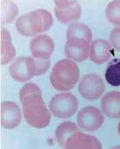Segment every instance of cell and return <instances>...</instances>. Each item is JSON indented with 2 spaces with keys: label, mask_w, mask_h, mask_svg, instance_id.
I'll return each instance as SVG.
<instances>
[{
  "label": "cell",
  "mask_w": 120,
  "mask_h": 149,
  "mask_svg": "<svg viewBox=\"0 0 120 149\" xmlns=\"http://www.w3.org/2000/svg\"><path fill=\"white\" fill-rule=\"evenodd\" d=\"M79 69L74 61L68 59L58 61L50 76L52 86L59 91H67L75 87L79 79Z\"/></svg>",
  "instance_id": "obj_3"
},
{
  "label": "cell",
  "mask_w": 120,
  "mask_h": 149,
  "mask_svg": "<svg viewBox=\"0 0 120 149\" xmlns=\"http://www.w3.org/2000/svg\"><path fill=\"white\" fill-rule=\"evenodd\" d=\"M49 107L52 113L59 119H67L73 116L78 107L77 97L71 93H60L53 96Z\"/></svg>",
  "instance_id": "obj_4"
},
{
  "label": "cell",
  "mask_w": 120,
  "mask_h": 149,
  "mask_svg": "<svg viewBox=\"0 0 120 149\" xmlns=\"http://www.w3.org/2000/svg\"><path fill=\"white\" fill-rule=\"evenodd\" d=\"M30 47L35 59H49L54 50V42L48 35L40 34L31 40Z\"/></svg>",
  "instance_id": "obj_10"
},
{
  "label": "cell",
  "mask_w": 120,
  "mask_h": 149,
  "mask_svg": "<svg viewBox=\"0 0 120 149\" xmlns=\"http://www.w3.org/2000/svg\"><path fill=\"white\" fill-rule=\"evenodd\" d=\"M55 14L60 23L72 24L81 16V7L75 1H54Z\"/></svg>",
  "instance_id": "obj_8"
},
{
  "label": "cell",
  "mask_w": 120,
  "mask_h": 149,
  "mask_svg": "<svg viewBox=\"0 0 120 149\" xmlns=\"http://www.w3.org/2000/svg\"><path fill=\"white\" fill-rule=\"evenodd\" d=\"M105 82L100 76L88 74L83 76L78 85V92L82 97L88 100L100 98L105 90Z\"/></svg>",
  "instance_id": "obj_5"
},
{
  "label": "cell",
  "mask_w": 120,
  "mask_h": 149,
  "mask_svg": "<svg viewBox=\"0 0 120 149\" xmlns=\"http://www.w3.org/2000/svg\"><path fill=\"white\" fill-rule=\"evenodd\" d=\"M89 43L82 38L67 39L65 47L66 56L78 63L86 61L90 55Z\"/></svg>",
  "instance_id": "obj_9"
},
{
  "label": "cell",
  "mask_w": 120,
  "mask_h": 149,
  "mask_svg": "<svg viewBox=\"0 0 120 149\" xmlns=\"http://www.w3.org/2000/svg\"><path fill=\"white\" fill-rule=\"evenodd\" d=\"M18 15L16 4L10 1H1V23L9 24L14 21Z\"/></svg>",
  "instance_id": "obj_18"
},
{
  "label": "cell",
  "mask_w": 120,
  "mask_h": 149,
  "mask_svg": "<svg viewBox=\"0 0 120 149\" xmlns=\"http://www.w3.org/2000/svg\"><path fill=\"white\" fill-rule=\"evenodd\" d=\"M101 107L105 114L112 119L120 118V92L110 91L102 98Z\"/></svg>",
  "instance_id": "obj_14"
},
{
  "label": "cell",
  "mask_w": 120,
  "mask_h": 149,
  "mask_svg": "<svg viewBox=\"0 0 120 149\" xmlns=\"http://www.w3.org/2000/svg\"><path fill=\"white\" fill-rule=\"evenodd\" d=\"M118 133H119V134L120 135V121H119V124H118Z\"/></svg>",
  "instance_id": "obj_23"
},
{
  "label": "cell",
  "mask_w": 120,
  "mask_h": 149,
  "mask_svg": "<svg viewBox=\"0 0 120 149\" xmlns=\"http://www.w3.org/2000/svg\"><path fill=\"white\" fill-rule=\"evenodd\" d=\"M77 119V124L81 129L87 132H93L101 127L105 118L99 109L87 106L80 111Z\"/></svg>",
  "instance_id": "obj_6"
},
{
  "label": "cell",
  "mask_w": 120,
  "mask_h": 149,
  "mask_svg": "<svg viewBox=\"0 0 120 149\" xmlns=\"http://www.w3.org/2000/svg\"><path fill=\"white\" fill-rule=\"evenodd\" d=\"M79 130L77 126L72 122L66 121L62 122L55 130V137L59 145L65 148L68 138L73 133Z\"/></svg>",
  "instance_id": "obj_16"
},
{
  "label": "cell",
  "mask_w": 120,
  "mask_h": 149,
  "mask_svg": "<svg viewBox=\"0 0 120 149\" xmlns=\"http://www.w3.org/2000/svg\"><path fill=\"white\" fill-rule=\"evenodd\" d=\"M112 51V45L109 42L104 39H96L90 46V59L98 64H104L110 59Z\"/></svg>",
  "instance_id": "obj_13"
},
{
  "label": "cell",
  "mask_w": 120,
  "mask_h": 149,
  "mask_svg": "<svg viewBox=\"0 0 120 149\" xmlns=\"http://www.w3.org/2000/svg\"><path fill=\"white\" fill-rule=\"evenodd\" d=\"M9 72L16 81H28L35 76V60L30 57H19L10 65Z\"/></svg>",
  "instance_id": "obj_7"
},
{
  "label": "cell",
  "mask_w": 120,
  "mask_h": 149,
  "mask_svg": "<svg viewBox=\"0 0 120 149\" xmlns=\"http://www.w3.org/2000/svg\"><path fill=\"white\" fill-rule=\"evenodd\" d=\"M52 24L51 13L45 9H38L20 16L16 21V27L23 36L30 37L46 31Z\"/></svg>",
  "instance_id": "obj_2"
},
{
  "label": "cell",
  "mask_w": 120,
  "mask_h": 149,
  "mask_svg": "<svg viewBox=\"0 0 120 149\" xmlns=\"http://www.w3.org/2000/svg\"><path fill=\"white\" fill-rule=\"evenodd\" d=\"M106 16L111 23L120 25V1H113L108 4Z\"/></svg>",
  "instance_id": "obj_20"
},
{
  "label": "cell",
  "mask_w": 120,
  "mask_h": 149,
  "mask_svg": "<svg viewBox=\"0 0 120 149\" xmlns=\"http://www.w3.org/2000/svg\"><path fill=\"white\" fill-rule=\"evenodd\" d=\"M65 148H101L98 139L92 135L85 134L80 130L73 133L68 138L65 143Z\"/></svg>",
  "instance_id": "obj_12"
},
{
  "label": "cell",
  "mask_w": 120,
  "mask_h": 149,
  "mask_svg": "<svg viewBox=\"0 0 120 149\" xmlns=\"http://www.w3.org/2000/svg\"><path fill=\"white\" fill-rule=\"evenodd\" d=\"M67 38H78L85 39L88 42L92 40V33L90 28L83 23L70 24L67 31Z\"/></svg>",
  "instance_id": "obj_17"
},
{
  "label": "cell",
  "mask_w": 120,
  "mask_h": 149,
  "mask_svg": "<svg viewBox=\"0 0 120 149\" xmlns=\"http://www.w3.org/2000/svg\"><path fill=\"white\" fill-rule=\"evenodd\" d=\"M19 99L23 106L26 122L33 127L42 129L49 124L51 113L46 108L39 87L34 83H28L19 91Z\"/></svg>",
  "instance_id": "obj_1"
},
{
  "label": "cell",
  "mask_w": 120,
  "mask_h": 149,
  "mask_svg": "<svg viewBox=\"0 0 120 149\" xmlns=\"http://www.w3.org/2000/svg\"><path fill=\"white\" fill-rule=\"evenodd\" d=\"M16 49L12 42L10 33L6 29L1 30V64H6L14 59Z\"/></svg>",
  "instance_id": "obj_15"
},
{
  "label": "cell",
  "mask_w": 120,
  "mask_h": 149,
  "mask_svg": "<svg viewBox=\"0 0 120 149\" xmlns=\"http://www.w3.org/2000/svg\"><path fill=\"white\" fill-rule=\"evenodd\" d=\"M110 42L115 49L120 51V26L112 30L110 34Z\"/></svg>",
  "instance_id": "obj_22"
},
{
  "label": "cell",
  "mask_w": 120,
  "mask_h": 149,
  "mask_svg": "<svg viewBox=\"0 0 120 149\" xmlns=\"http://www.w3.org/2000/svg\"><path fill=\"white\" fill-rule=\"evenodd\" d=\"M105 79L111 86H120V58L114 59L109 63L106 70Z\"/></svg>",
  "instance_id": "obj_19"
},
{
  "label": "cell",
  "mask_w": 120,
  "mask_h": 149,
  "mask_svg": "<svg viewBox=\"0 0 120 149\" xmlns=\"http://www.w3.org/2000/svg\"><path fill=\"white\" fill-rule=\"evenodd\" d=\"M35 76H41L46 73L49 69L51 61L49 59H37L35 60Z\"/></svg>",
  "instance_id": "obj_21"
},
{
  "label": "cell",
  "mask_w": 120,
  "mask_h": 149,
  "mask_svg": "<svg viewBox=\"0 0 120 149\" xmlns=\"http://www.w3.org/2000/svg\"><path fill=\"white\" fill-rule=\"evenodd\" d=\"M22 113L19 107L10 101L1 104V124L4 128L12 129L18 126L21 121Z\"/></svg>",
  "instance_id": "obj_11"
}]
</instances>
